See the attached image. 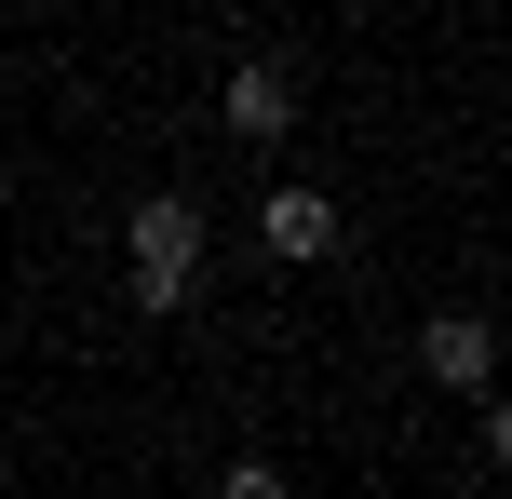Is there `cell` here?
<instances>
[{
    "label": "cell",
    "mask_w": 512,
    "mask_h": 499,
    "mask_svg": "<svg viewBox=\"0 0 512 499\" xmlns=\"http://www.w3.org/2000/svg\"><path fill=\"white\" fill-rule=\"evenodd\" d=\"M122 257H135V311H189V284H203V203L189 189H149L122 216Z\"/></svg>",
    "instance_id": "cell-1"
},
{
    "label": "cell",
    "mask_w": 512,
    "mask_h": 499,
    "mask_svg": "<svg viewBox=\"0 0 512 499\" xmlns=\"http://www.w3.org/2000/svg\"><path fill=\"white\" fill-rule=\"evenodd\" d=\"M216 122H230L243 149H283V135H297V68H283V54H243V68L216 81Z\"/></svg>",
    "instance_id": "cell-2"
},
{
    "label": "cell",
    "mask_w": 512,
    "mask_h": 499,
    "mask_svg": "<svg viewBox=\"0 0 512 499\" xmlns=\"http://www.w3.org/2000/svg\"><path fill=\"white\" fill-rule=\"evenodd\" d=\"M418 365H432L445 392H486V365H499V324H486V311H445L432 338H418Z\"/></svg>",
    "instance_id": "cell-3"
},
{
    "label": "cell",
    "mask_w": 512,
    "mask_h": 499,
    "mask_svg": "<svg viewBox=\"0 0 512 499\" xmlns=\"http://www.w3.org/2000/svg\"><path fill=\"white\" fill-rule=\"evenodd\" d=\"M256 230H270V257H337V203H324V189H270Z\"/></svg>",
    "instance_id": "cell-4"
},
{
    "label": "cell",
    "mask_w": 512,
    "mask_h": 499,
    "mask_svg": "<svg viewBox=\"0 0 512 499\" xmlns=\"http://www.w3.org/2000/svg\"><path fill=\"white\" fill-rule=\"evenodd\" d=\"M216 499H283V459H230V473H216Z\"/></svg>",
    "instance_id": "cell-5"
}]
</instances>
